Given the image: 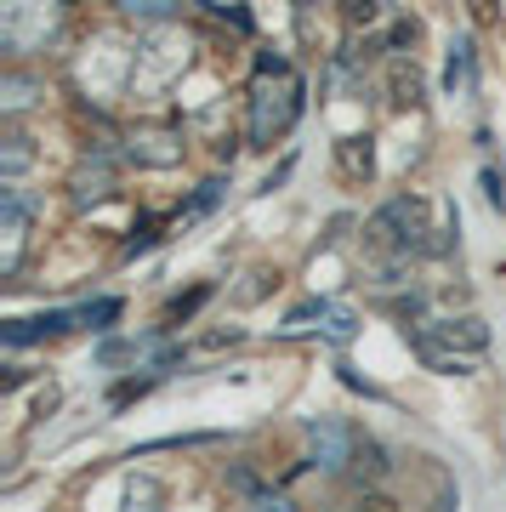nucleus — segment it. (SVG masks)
<instances>
[{"instance_id": "3", "label": "nucleus", "mask_w": 506, "mask_h": 512, "mask_svg": "<svg viewBox=\"0 0 506 512\" xmlns=\"http://www.w3.org/2000/svg\"><path fill=\"white\" fill-rule=\"evenodd\" d=\"M126 12H143V18H160V12H171L177 0H120Z\"/></svg>"}, {"instance_id": "4", "label": "nucleus", "mask_w": 506, "mask_h": 512, "mask_svg": "<svg viewBox=\"0 0 506 512\" xmlns=\"http://www.w3.org/2000/svg\"><path fill=\"white\" fill-rule=\"evenodd\" d=\"M23 160H29V154H23V137H6V177H18Z\"/></svg>"}, {"instance_id": "2", "label": "nucleus", "mask_w": 506, "mask_h": 512, "mask_svg": "<svg viewBox=\"0 0 506 512\" xmlns=\"http://www.w3.org/2000/svg\"><path fill=\"white\" fill-rule=\"evenodd\" d=\"M114 313H120V302H91V308L80 313V319H86L91 330H103V325H109V319H114Z\"/></svg>"}, {"instance_id": "1", "label": "nucleus", "mask_w": 506, "mask_h": 512, "mask_svg": "<svg viewBox=\"0 0 506 512\" xmlns=\"http://www.w3.org/2000/svg\"><path fill=\"white\" fill-rule=\"evenodd\" d=\"M313 456H319V467L342 473L347 456H353V433H347L342 421H319V427H313Z\"/></svg>"}]
</instances>
